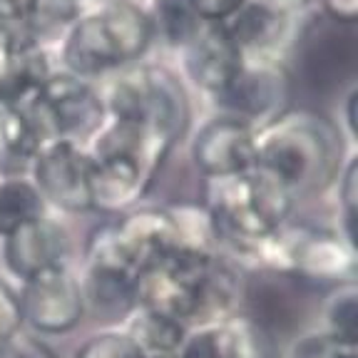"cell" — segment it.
I'll use <instances>...</instances> for the list:
<instances>
[{
	"instance_id": "44dd1931",
	"label": "cell",
	"mask_w": 358,
	"mask_h": 358,
	"mask_svg": "<svg viewBox=\"0 0 358 358\" xmlns=\"http://www.w3.org/2000/svg\"><path fill=\"white\" fill-rule=\"evenodd\" d=\"M85 6L78 0H28L25 6V33L30 43L50 48L57 45Z\"/></svg>"
},
{
	"instance_id": "6da1fadb",
	"label": "cell",
	"mask_w": 358,
	"mask_h": 358,
	"mask_svg": "<svg viewBox=\"0 0 358 358\" xmlns=\"http://www.w3.org/2000/svg\"><path fill=\"white\" fill-rule=\"evenodd\" d=\"M346 159L341 129L316 112L289 110L257 129L254 167L274 177L296 199L316 194L336 182Z\"/></svg>"
},
{
	"instance_id": "d6a6232c",
	"label": "cell",
	"mask_w": 358,
	"mask_h": 358,
	"mask_svg": "<svg viewBox=\"0 0 358 358\" xmlns=\"http://www.w3.org/2000/svg\"><path fill=\"white\" fill-rule=\"evenodd\" d=\"M78 3H80V6L87 8V6H92V3H100V0H78Z\"/></svg>"
},
{
	"instance_id": "3957f363",
	"label": "cell",
	"mask_w": 358,
	"mask_h": 358,
	"mask_svg": "<svg viewBox=\"0 0 358 358\" xmlns=\"http://www.w3.org/2000/svg\"><path fill=\"white\" fill-rule=\"evenodd\" d=\"M172 150L174 145L164 137L140 124L107 117L87 145L92 157V212L120 217L140 207V199H145Z\"/></svg>"
},
{
	"instance_id": "8fae6325",
	"label": "cell",
	"mask_w": 358,
	"mask_h": 358,
	"mask_svg": "<svg viewBox=\"0 0 358 358\" xmlns=\"http://www.w3.org/2000/svg\"><path fill=\"white\" fill-rule=\"evenodd\" d=\"M189 155L204 179L249 172L257 164V129L229 115H214L192 134Z\"/></svg>"
},
{
	"instance_id": "603a6c76",
	"label": "cell",
	"mask_w": 358,
	"mask_h": 358,
	"mask_svg": "<svg viewBox=\"0 0 358 358\" xmlns=\"http://www.w3.org/2000/svg\"><path fill=\"white\" fill-rule=\"evenodd\" d=\"M338 182V214H341V224H338V234L356 249V207H358V169H356V157H348L343 169L336 177Z\"/></svg>"
},
{
	"instance_id": "5bb4252c",
	"label": "cell",
	"mask_w": 358,
	"mask_h": 358,
	"mask_svg": "<svg viewBox=\"0 0 358 358\" xmlns=\"http://www.w3.org/2000/svg\"><path fill=\"white\" fill-rule=\"evenodd\" d=\"M3 257L13 276L28 281L48 268L70 266V234L65 224L45 214L3 239Z\"/></svg>"
},
{
	"instance_id": "2e32d148",
	"label": "cell",
	"mask_w": 358,
	"mask_h": 358,
	"mask_svg": "<svg viewBox=\"0 0 358 358\" xmlns=\"http://www.w3.org/2000/svg\"><path fill=\"white\" fill-rule=\"evenodd\" d=\"M40 145L43 142L20 102L0 97V177L25 172Z\"/></svg>"
},
{
	"instance_id": "d4e9b609",
	"label": "cell",
	"mask_w": 358,
	"mask_h": 358,
	"mask_svg": "<svg viewBox=\"0 0 358 358\" xmlns=\"http://www.w3.org/2000/svg\"><path fill=\"white\" fill-rule=\"evenodd\" d=\"M289 358H358V346L336 343L321 331H313L294 341Z\"/></svg>"
},
{
	"instance_id": "e0dca14e",
	"label": "cell",
	"mask_w": 358,
	"mask_h": 358,
	"mask_svg": "<svg viewBox=\"0 0 358 358\" xmlns=\"http://www.w3.org/2000/svg\"><path fill=\"white\" fill-rule=\"evenodd\" d=\"M122 331L145 358H174L187 336V326L182 321L142 306L129 313Z\"/></svg>"
},
{
	"instance_id": "f1b7e54d",
	"label": "cell",
	"mask_w": 358,
	"mask_h": 358,
	"mask_svg": "<svg viewBox=\"0 0 358 358\" xmlns=\"http://www.w3.org/2000/svg\"><path fill=\"white\" fill-rule=\"evenodd\" d=\"M189 3L204 25H222L244 6L246 0H189Z\"/></svg>"
},
{
	"instance_id": "cb8c5ba5",
	"label": "cell",
	"mask_w": 358,
	"mask_h": 358,
	"mask_svg": "<svg viewBox=\"0 0 358 358\" xmlns=\"http://www.w3.org/2000/svg\"><path fill=\"white\" fill-rule=\"evenodd\" d=\"M75 358H145L124 331H100L75 351Z\"/></svg>"
},
{
	"instance_id": "1f68e13d",
	"label": "cell",
	"mask_w": 358,
	"mask_h": 358,
	"mask_svg": "<svg viewBox=\"0 0 358 358\" xmlns=\"http://www.w3.org/2000/svg\"><path fill=\"white\" fill-rule=\"evenodd\" d=\"M279 3H286V6H299V3H306V0H279Z\"/></svg>"
},
{
	"instance_id": "30bf717a",
	"label": "cell",
	"mask_w": 358,
	"mask_h": 358,
	"mask_svg": "<svg viewBox=\"0 0 358 358\" xmlns=\"http://www.w3.org/2000/svg\"><path fill=\"white\" fill-rule=\"evenodd\" d=\"M20 311L22 326L40 336H62L78 329L85 316L83 284L70 266L48 268L33 279L22 281Z\"/></svg>"
},
{
	"instance_id": "4dcf8cb0",
	"label": "cell",
	"mask_w": 358,
	"mask_h": 358,
	"mask_svg": "<svg viewBox=\"0 0 358 358\" xmlns=\"http://www.w3.org/2000/svg\"><path fill=\"white\" fill-rule=\"evenodd\" d=\"M356 105H358V90L351 87L343 97V107H341V117H343V127L341 134L348 142H356Z\"/></svg>"
},
{
	"instance_id": "52a82bcc",
	"label": "cell",
	"mask_w": 358,
	"mask_h": 358,
	"mask_svg": "<svg viewBox=\"0 0 358 358\" xmlns=\"http://www.w3.org/2000/svg\"><path fill=\"white\" fill-rule=\"evenodd\" d=\"M257 268L296 276L308 284L338 286L356 281V249L338 231L286 224L262 241Z\"/></svg>"
},
{
	"instance_id": "9c48e42d",
	"label": "cell",
	"mask_w": 358,
	"mask_h": 358,
	"mask_svg": "<svg viewBox=\"0 0 358 358\" xmlns=\"http://www.w3.org/2000/svg\"><path fill=\"white\" fill-rule=\"evenodd\" d=\"M28 172L45 207L67 214L92 212V157L87 147L62 140L45 142L35 152Z\"/></svg>"
},
{
	"instance_id": "484cf974",
	"label": "cell",
	"mask_w": 358,
	"mask_h": 358,
	"mask_svg": "<svg viewBox=\"0 0 358 358\" xmlns=\"http://www.w3.org/2000/svg\"><path fill=\"white\" fill-rule=\"evenodd\" d=\"M22 329V311H20V296L13 291L10 284L0 279V346L10 341Z\"/></svg>"
},
{
	"instance_id": "ac0fdd59",
	"label": "cell",
	"mask_w": 358,
	"mask_h": 358,
	"mask_svg": "<svg viewBox=\"0 0 358 358\" xmlns=\"http://www.w3.org/2000/svg\"><path fill=\"white\" fill-rule=\"evenodd\" d=\"M85 308H95L105 316H124L137 308V279L112 268L85 266L80 279Z\"/></svg>"
},
{
	"instance_id": "5b68a950",
	"label": "cell",
	"mask_w": 358,
	"mask_h": 358,
	"mask_svg": "<svg viewBox=\"0 0 358 358\" xmlns=\"http://www.w3.org/2000/svg\"><path fill=\"white\" fill-rule=\"evenodd\" d=\"M107 117L140 124L177 147L192 124V100L185 80L172 67L137 62L112 75L102 90Z\"/></svg>"
},
{
	"instance_id": "4fadbf2b",
	"label": "cell",
	"mask_w": 358,
	"mask_h": 358,
	"mask_svg": "<svg viewBox=\"0 0 358 358\" xmlns=\"http://www.w3.org/2000/svg\"><path fill=\"white\" fill-rule=\"evenodd\" d=\"M241 62L244 57L222 25H204L196 38L179 50V78L212 102L229 87Z\"/></svg>"
},
{
	"instance_id": "d6986e66",
	"label": "cell",
	"mask_w": 358,
	"mask_h": 358,
	"mask_svg": "<svg viewBox=\"0 0 358 358\" xmlns=\"http://www.w3.org/2000/svg\"><path fill=\"white\" fill-rule=\"evenodd\" d=\"M145 10L150 17L155 43H162L169 50L179 52L182 48H187L204 28L189 0H150Z\"/></svg>"
},
{
	"instance_id": "f546056e",
	"label": "cell",
	"mask_w": 358,
	"mask_h": 358,
	"mask_svg": "<svg viewBox=\"0 0 358 358\" xmlns=\"http://www.w3.org/2000/svg\"><path fill=\"white\" fill-rule=\"evenodd\" d=\"M326 17L341 22V25H353L358 17V0H316Z\"/></svg>"
},
{
	"instance_id": "4316f807",
	"label": "cell",
	"mask_w": 358,
	"mask_h": 358,
	"mask_svg": "<svg viewBox=\"0 0 358 358\" xmlns=\"http://www.w3.org/2000/svg\"><path fill=\"white\" fill-rule=\"evenodd\" d=\"M0 358H57L52 353V348L48 343H43L40 338L28 334L13 336L10 341H6L0 346Z\"/></svg>"
},
{
	"instance_id": "277c9868",
	"label": "cell",
	"mask_w": 358,
	"mask_h": 358,
	"mask_svg": "<svg viewBox=\"0 0 358 358\" xmlns=\"http://www.w3.org/2000/svg\"><path fill=\"white\" fill-rule=\"evenodd\" d=\"M204 209L217 231L219 254L236 259L252 241L284 229L296 196L259 167L204 182Z\"/></svg>"
},
{
	"instance_id": "7c38bea8",
	"label": "cell",
	"mask_w": 358,
	"mask_h": 358,
	"mask_svg": "<svg viewBox=\"0 0 358 358\" xmlns=\"http://www.w3.org/2000/svg\"><path fill=\"white\" fill-rule=\"evenodd\" d=\"M222 28L244 60H281L294 38V6L279 0H246Z\"/></svg>"
},
{
	"instance_id": "83f0119b",
	"label": "cell",
	"mask_w": 358,
	"mask_h": 358,
	"mask_svg": "<svg viewBox=\"0 0 358 358\" xmlns=\"http://www.w3.org/2000/svg\"><path fill=\"white\" fill-rule=\"evenodd\" d=\"M20 45H25V43L0 30V97L10 95L13 80H15V60H17Z\"/></svg>"
},
{
	"instance_id": "7402d4cb",
	"label": "cell",
	"mask_w": 358,
	"mask_h": 358,
	"mask_svg": "<svg viewBox=\"0 0 358 358\" xmlns=\"http://www.w3.org/2000/svg\"><path fill=\"white\" fill-rule=\"evenodd\" d=\"M321 334L331 341L358 346V286L356 281H343L331 286L321 306Z\"/></svg>"
},
{
	"instance_id": "8992f818",
	"label": "cell",
	"mask_w": 358,
	"mask_h": 358,
	"mask_svg": "<svg viewBox=\"0 0 358 358\" xmlns=\"http://www.w3.org/2000/svg\"><path fill=\"white\" fill-rule=\"evenodd\" d=\"M13 100L22 105L43 145L62 140L87 147L107 122L100 85L62 67H55L33 92Z\"/></svg>"
},
{
	"instance_id": "7a4b0ae2",
	"label": "cell",
	"mask_w": 358,
	"mask_h": 358,
	"mask_svg": "<svg viewBox=\"0 0 358 358\" xmlns=\"http://www.w3.org/2000/svg\"><path fill=\"white\" fill-rule=\"evenodd\" d=\"M152 25L140 0H100L83 8L60 38L57 65L97 83L145 60L152 48Z\"/></svg>"
},
{
	"instance_id": "836d02e7",
	"label": "cell",
	"mask_w": 358,
	"mask_h": 358,
	"mask_svg": "<svg viewBox=\"0 0 358 358\" xmlns=\"http://www.w3.org/2000/svg\"><path fill=\"white\" fill-rule=\"evenodd\" d=\"M174 358H177V356H174Z\"/></svg>"
},
{
	"instance_id": "ffe728a7",
	"label": "cell",
	"mask_w": 358,
	"mask_h": 358,
	"mask_svg": "<svg viewBox=\"0 0 358 358\" xmlns=\"http://www.w3.org/2000/svg\"><path fill=\"white\" fill-rule=\"evenodd\" d=\"M45 214L48 207L30 177H22V174L0 177V239H8Z\"/></svg>"
},
{
	"instance_id": "ba28073f",
	"label": "cell",
	"mask_w": 358,
	"mask_h": 358,
	"mask_svg": "<svg viewBox=\"0 0 358 358\" xmlns=\"http://www.w3.org/2000/svg\"><path fill=\"white\" fill-rule=\"evenodd\" d=\"M217 115H229L262 129L291 110V75L284 60H244L217 100Z\"/></svg>"
},
{
	"instance_id": "9a60e30c",
	"label": "cell",
	"mask_w": 358,
	"mask_h": 358,
	"mask_svg": "<svg viewBox=\"0 0 358 358\" xmlns=\"http://www.w3.org/2000/svg\"><path fill=\"white\" fill-rule=\"evenodd\" d=\"M177 358H264L259 329L241 313L189 326Z\"/></svg>"
}]
</instances>
